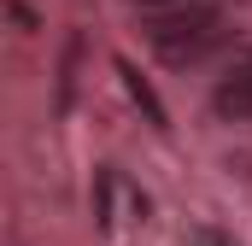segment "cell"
Listing matches in <instances>:
<instances>
[{"label": "cell", "instance_id": "1", "mask_svg": "<svg viewBox=\"0 0 252 246\" xmlns=\"http://www.w3.org/2000/svg\"><path fill=\"white\" fill-rule=\"evenodd\" d=\"M217 24H223V12H217V6H205V0L164 6V12H141V30H147L153 53H158L164 64H176V70L199 64L211 47H217V35H223Z\"/></svg>", "mask_w": 252, "mask_h": 246}, {"label": "cell", "instance_id": "2", "mask_svg": "<svg viewBox=\"0 0 252 246\" xmlns=\"http://www.w3.org/2000/svg\"><path fill=\"white\" fill-rule=\"evenodd\" d=\"M211 112H217L223 123H252V53H241V59L217 76V88H211Z\"/></svg>", "mask_w": 252, "mask_h": 246}, {"label": "cell", "instance_id": "3", "mask_svg": "<svg viewBox=\"0 0 252 246\" xmlns=\"http://www.w3.org/2000/svg\"><path fill=\"white\" fill-rule=\"evenodd\" d=\"M118 76H124V88H129V100L141 106V118L153 123V129H170V118H164V106H158V94H153V82L135 70L129 59H118Z\"/></svg>", "mask_w": 252, "mask_h": 246}, {"label": "cell", "instance_id": "4", "mask_svg": "<svg viewBox=\"0 0 252 246\" xmlns=\"http://www.w3.org/2000/svg\"><path fill=\"white\" fill-rule=\"evenodd\" d=\"M76 59H82V35H70V47H64V64H59V112L70 106V82H76Z\"/></svg>", "mask_w": 252, "mask_h": 246}, {"label": "cell", "instance_id": "5", "mask_svg": "<svg viewBox=\"0 0 252 246\" xmlns=\"http://www.w3.org/2000/svg\"><path fill=\"white\" fill-rule=\"evenodd\" d=\"M141 12H164V6H188V0H135Z\"/></svg>", "mask_w": 252, "mask_h": 246}, {"label": "cell", "instance_id": "6", "mask_svg": "<svg viewBox=\"0 0 252 246\" xmlns=\"http://www.w3.org/2000/svg\"><path fill=\"white\" fill-rule=\"evenodd\" d=\"M211 246H235V241H223V235H211Z\"/></svg>", "mask_w": 252, "mask_h": 246}]
</instances>
